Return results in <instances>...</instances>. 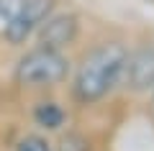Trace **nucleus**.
<instances>
[{
	"label": "nucleus",
	"mask_w": 154,
	"mask_h": 151,
	"mask_svg": "<svg viewBox=\"0 0 154 151\" xmlns=\"http://www.w3.org/2000/svg\"><path fill=\"white\" fill-rule=\"evenodd\" d=\"M128 49L118 41H103L80 59L72 77V100L77 105H93L121 85Z\"/></svg>",
	"instance_id": "1"
},
{
	"label": "nucleus",
	"mask_w": 154,
	"mask_h": 151,
	"mask_svg": "<svg viewBox=\"0 0 154 151\" xmlns=\"http://www.w3.org/2000/svg\"><path fill=\"white\" fill-rule=\"evenodd\" d=\"M69 59L62 51L49 46H36L18 59L16 64V85L21 87H54L67 80Z\"/></svg>",
	"instance_id": "2"
},
{
	"label": "nucleus",
	"mask_w": 154,
	"mask_h": 151,
	"mask_svg": "<svg viewBox=\"0 0 154 151\" xmlns=\"http://www.w3.org/2000/svg\"><path fill=\"white\" fill-rule=\"evenodd\" d=\"M54 13V0H23V5L11 21L3 23V36L11 46H21L26 44L38 26Z\"/></svg>",
	"instance_id": "3"
},
{
	"label": "nucleus",
	"mask_w": 154,
	"mask_h": 151,
	"mask_svg": "<svg viewBox=\"0 0 154 151\" xmlns=\"http://www.w3.org/2000/svg\"><path fill=\"white\" fill-rule=\"evenodd\" d=\"M121 85L131 87L136 92L154 90V44H141L126 54Z\"/></svg>",
	"instance_id": "4"
},
{
	"label": "nucleus",
	"mask_w": 154,
	"mask_h": 151,
	"mask_svg": "<svg viewBox=\"0 0 154 151\" xmlns=\"http://www.w3.org/2000/svg\"><path fill=\"white\" fill-rule=\"evenodd\" d=\"M77 36H80V18L75 13H51L36 31L38 46H49L57 51L75 44Z\"/></svg>",
	"instance_id": "5"
},
{
	"label": "nucleus",
	"mask_w": 154,
	"mask_h": 151,
	"mask_svg": "<svg viewBox=\"0 0 154 151\" xmlns=\"http://www.w3.org/2000/svg\"><path fill=\"white\" fill-rule=\"evenodd\" d=\"M67 120V113L62 110L59 103H54V100H41V103L33 108V123L38 125V128H46V131H57L62 128Z\"/></svg>",
	"instance_id": "6"
},
{
	"label": "nucleus",
	"mask_w": 154,
	"mask_h": 151,
	"mask_svg": "<svg viewBox=\"0 0 154 151\" xmlns=\"http://www.w3.org/2000/svg\"><path fill=\"white\" fill-rule=\"evenodd\" d=\"M57 151H90V141L82 133H67L59 138Z\"/></svg>",
	"instance_id": "7"
},
{
	"label": "nucleus",
	"mask_w": 154,
	"mask_h": 151,
	"mask_svg": "<svg viewBox=\"0 0 154 151\" xmlns=\"http://www.w3.org/2000/svg\"><path fill=\"white\" fill-rule=\"evenodd\" d=\"M16 151H51V143L44 138V136L28 133V136H23V138L16 143Z\"/></svg>",
	"instance_id": "8"
},
{
	"label": "nucleus",
	"mask_w": 154,
	"mask_h": 151,
	"mask_svg": "<svg viewBox=\"0 0 154 151\" xmlns=\"http://www.w3.org/2000/svg\"><path fill=\"white\" fill-rule=\"evenodd\" d=\"M23 5V0H0V21L5 23L18 13V8Z\"/></svg>",
	"instance_id": "9"
},
{
	"label": "nucleus",
	"mask_w": 154,
	"mask_h": 151,
	"mask_svg": "<svg viewBox=\"0 0 154 151\" xmlns=\"http://www.w3.org/2000/svg\"><path fill=\"white\" fill-rule=\"evenodd\" d=\"M152 92H154V90H152Z\"/></svg>",
	"instance_id": "10"
}]
</instances>
